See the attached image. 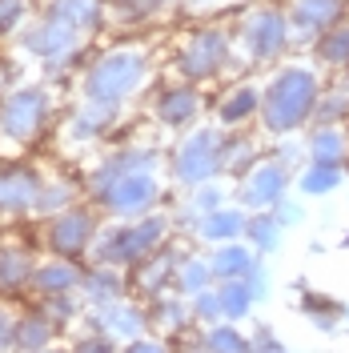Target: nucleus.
<instances>
[{
    "mask_svg": "<svg viewBox=\"0 0 349 353\" xmlns=\"http://www.w3.org/2000/svg\"><path fill=\"white\" fill-rule=\"evenodd\" d=\"M313 109H317V81L306 68H293L269 92L265 121H269L273 132H289V129H297V125H306Z\"/></svg>",
    "mask_w": 349,
    "mask_h": 353,
    "instance_id": "nucleus-1",
    "label": "nucleus"
},
{
    "mask_svg": "<svg viewBox=\"0 0 349 353\" xmlns=\"http://www.w3.org/2000/svg\"><path fill=\"white\" fill-rule=\"evenodd\" d=\"M101 197H105V205L117 209V213H141V209L153 205L157 181L149 173H141V169H121V173L101 189Z\"/></svg>",
    "mask_w": 349,
    "mask_h": 353,
    "instance_id": "nucleus-2",
    "label": "nucleus"
},
{
    "mask_svg": "<svg viewBox=\"0 0 349 353\" xmlns=\"http://www.w3.org/2000/svg\"><path fill=\"white\" fill-rule=\"evenodd\" d=\"M161 237H165V221H141V225H132V229L112 233L109 241H105V249H101V261H109V265L137 261V257H145Z\"/></svg>",
    "mask_w": 349,
    "mask_h": 353,
    "instance_id": "nucleus-3",
    "label": "nucleus"
},
{
    "mask_svg": "<svg viewBox=\"0 0 349 353\" xmlns=\"http://www.w3.org/2000/svg\"><path fill=\"white\" fill-rule=\"evenodd\" d=\"M285 185H289V173H285V165L277 161H265L257 165L249 181H245V205H253V209H277L285 197Z\"/></svg>",
    "mask_w": 349,
    "mask_h": 353,
    "instance_id": "nucleus-4",
    "label": "nucleus"
},
{
    "mask_svg": "<svg viewBox=\"0 0 349 353\" xmlns=\"http://www.w3.org/2000/svg\"><path fill=\"white\" fill-rule=\"evenodd\" d=\"M48 237H52V249H57V253H68V257H72V253H81V249L88 245V237H92V221H88L85 213H68V217H61L57 225H52Z\"/></svg>",
    "mask_w": 349,
    "mask_h": 353,
    "instance_id": "nucleus-5",
    "label": "nucleus"
},
{
    "mask_svg": "<svg viewBox=\"0 0 349 353\" xmlns=\"http://www.w3.org/2000/svg\"><path fill=\"white\" fill-rule=\"evenodd\" d=\"M177 161H181V165H177L181 181H201V176H209V173H213V165H217L213 141H209V137H193V141L181 149Z\"/></svg>",
    "mask_w": 349,
    "mask_h": 353,
    "instance_id": "nucleus-6",
    "label": "nucleus"
},
{
    "mask_svg": "<svg viewBox=\"0 0 349 353\" xmlns=\"http://www.w3.org/2000/svg\"><path fill=\"white\" fill-rule=\"evenodd\" d=\"M349 157V141L337 129H317L309 137V165H333L341 169Z\"/></svg>",
    "mask_w": 349,
    "mask_h": 353,
    "instance_id": "nucleus-7",
    "label": "nucleus"
},
{
    "mask_svg": "<svg viewBox=\"0 0 349 353\" xmlns=\"http://www.w3.org/2000/svg\"><path fill=\"white\" fill-rule=\"evenodd\" d=\"M213 273H217L221 281L253 277V273H257V257H253L249 249H241V245H225L217 253V261H213Z\"/></svg>",
    "mask_w": 349,
    "mask_h": 353,
    "instance_id": "nucleus-8",
    "label": "nucleus"
},
{
    "mask_svg": "<svg viewBox=\"0 0 349 353\" xmlns=\"http://www.w3.org/2000/svg\"><path fill=\"white\" fill-rule=\"evenodd\" d=\"M217 297H221V313L225 317H245L253 297H257V289L249 285V277H237V281H225L217 289Z\"/></svg>",
    "mask_w": 349,
    "mask_h": 353,
    "instance_id": "nucleus-9",
    "label": "nucleus"
},
{
    "mask_svg": "<svg viewBox=\"0 0 349 353\" xmlns=\"http://www.w3.org/2000/svg\"><path fill=\"white\" fill-rule=\"evenodd\" d=\"M37 197V181L24 173H12L0 181V205H8V209H24V205H32Z\"/></svg>",
    "mask_w": 349,
    "mask_h": 353,
    "instance_id": "nucleus-10",
    "label": "nucleus"
},
{
    "mask_svg": "<svg viewBox=\"0 0 349 353\" xmlns=\"http://www.w3.org/2000/svg\"><path fill=\"white\" fill-rule=\"evenodd\" d=\"M241 229H249L245 217H241V213H229V209H221V213H209V217H205V229H201V233H205L209 241H233Z\"/></svg>",
    "mask_w": 349,
    "mask_h": 353,
    "instance_id": "nucleus-11",
    "label": "nucleus"
},
{
    "mask_svg": "<svg viewBox=\"0 0 349 353\" xmlns=\"http://www.w3.org/2000/svg\"><path fill=\"white\" fill-rule=\"evenodd\" d=\"M337 185H341V169H333V165H309L301 173V193H309V197H321Z\"/></svg>",
    "mask_w": 349,
    "mask_h": 353,
    "instance_id": "nucleus-12",
    "label": "nucleus"
},
{
    "mask_svg": "<svg viewBox=\"0 0 349 353\" xmlns=\"http://www.w3.org/2000/svg\"><path fill=\"white\" fill-rule=\"evenodd\" d=\"M77 285V269L72 265H44L41 273H37V289L41 293H68V289Z\"/></svg>",
    "mask_w": 349,
    "mask_h": 353,
    "instance_id": "nucleus-13",
    "label": "nucleus"
},
{
    "mask_svg": "<svg viewBox=\"0 0 349 353\" xmlns=\"http://www.w3.org/2000/svg\"><path fill=\"white\" fill-rule=\"evenodd\" d=\"M28 277V257L17 249H4L0 253V289H17Z\"/></svg>",
    "mask_w": 349,
    "mask_h": 353,
    "instance_id": "nucleus-14",
    "label": "nucleus"
},
{
    "mask_svg": "<svg viewBox=\"0 0 349 353\" xmlns=\"http://www.w3.org/2000/svg\"><path fill=\"white\" fill-rule=\"evenodd\" d=\"M337 12H341L337 0H301V8H297V17L306 24H313V28H329Z\"/></svg>",
    "mask_w": 349,
    "mask_h": 353,
    "instance_id": "nucleus-15",
    "label": "nucleus"
},
{
    "mask_svg": "<svg viewBox=\"0 0 349 353\" xmlns=\"http://www.w3.org/2000/svg\"><path fill=\"white\" fill-rule=\"evenodd\" d=\"M209 345H213L217 353H253V345H249L233 325H217V330H209Z\"/></svg>",
    "mask_w": 349,
    "mask_h": 353,
    "instance_id": "nucleus-16",
    "label": "nucleus"
},
{
    "mask_svg": "<svg viewBox=\"0 0 349 353\" xmlns=\"http://www.w3.org/2000/svg\"><path fill=\"white\" fill-rule=\"evenodd\" d=\"M249 237H253L257 249H273V245L281 241V221L277 217H257L253 225H249Z\"/></svg>",
    "mask_w": 349,
    "mask_h": 353,
    "instance_id": "nucleus-17",
    "label": "nucleus"
},
{
    "mask_svg": "<svg viewBox=\"0 0 349 353\" xmlns=\"http://www.w3.org/2000/svg\"><path fill=\"white\" fill-rule=\"evenodd\" d=\"M321 52H326V61H333V65H346L349 61V28L329 32L326 44H321Z\"/></svg>",
    "mask_w": 349,
    "mask_h": 353,
    "instance_id": "nucleus-18",
    "label": "nucleus"
},
{
    "mask_svg": "<svg viewBox=\"0 0 349 353\" xmlns=\"http://www.w3.org/2000/svg\"><path fill=\"white\" fill-rule=\"evenodd\" d=\"M17 341L28 345V350H37V345L48 341V325H44L41 317H28V321H21V330H17Z\"/></svg>",
    "mask_w": 349,
    "mask_h": 353,
    "instance_id": "nucleus-19",
    "label": "nucleus"
},
{
    "mask_svg": "<svg viewBox=\"0 0 349 353\" xmlns=\"http://www.w3.org/2000/svg\"><path fill=\"white\" fill-rule=\"evenodd\" d=\"M109 321H112V333H137L141 330V317L132 309H109Z\"/></svg>",
    "mask_w": 349,
    "mask_h": 353,
    "instance_id": "nucleus-20",
    "label": "nucleus"
},
{
    "mask_svg": "<svg viewBox=\"0 0 349 353\" xmlns=\"http://www.w3.org/2000/svg\"><path fill=\"white\" fill-rule=\"evenodd\" d=\"M209 273H213V269H205V265H185V273H181L185 293H201V285L209 281Z\"/></svg>",
    "mask_w": 349,
    "mask_h": 353,
    "instance_id": "nucleus-21",
    "label": "nucleus"
},
{
    "mask_svg": "<svg viewBox=\"0 0 349 353\" xmlns=\"http://www.w3.org/2000/svg\"><path fill=\"white\" fill-rule=\"evenodd\" d=\"M12 341H17V330H12V325H8V317H4V313H0V353L8 350V345H12Z\"/></svg>",
    "mask_w": 349,
    "mask_h": 353,
    "instance_id": "nucleus-22",
    "label": "nucleus"
},
{
    "mask_svg": "<svg viewBox=\"0 0 349 353\" xmlns=\"http://www.w3.org/2000/svg\"><path fill=\"white\" fill-rule=\"evenodd\" d=\"M77 353H112V350H109V341L92 337V341H85V345H77Z\"/></svg>",
    "mask_w": 349,
    "mask_h": 353,
    "instance_id": "nucleus-23",
    "label": "nucleus"
},
{
    "mask_svg": "<svg viewBox=\"0 0 349 353\" xmlns=\"http://www.w3.org/2000/svg\"><path fill=\"white\" fill-rule=\"evenodd\" d=\"M125 353H169L165 345H157V341H137V345H129Z\"/></svg>",
    "mask_w": 349,
    "mask_h": 353,
    "instance_id": "nucleus-24",
    "label": "nucleus"
},
{
    "mask_svg": "<svg viewBox=\"0 0 349 353\" xmlns=\"http://www.w3.org/2000/svg\"><path fill=\"white\" fill-rule=\"evenodd\" d=\"M253 353H289V350H285V345H277V341H273L269 333H261V345H257Z\"/></svg>",
    "mask_w": 349,
    "mask_h": 353,
    "instance_id": "nucleus-25",
    "label": "nucleus"
}]
</instances>
